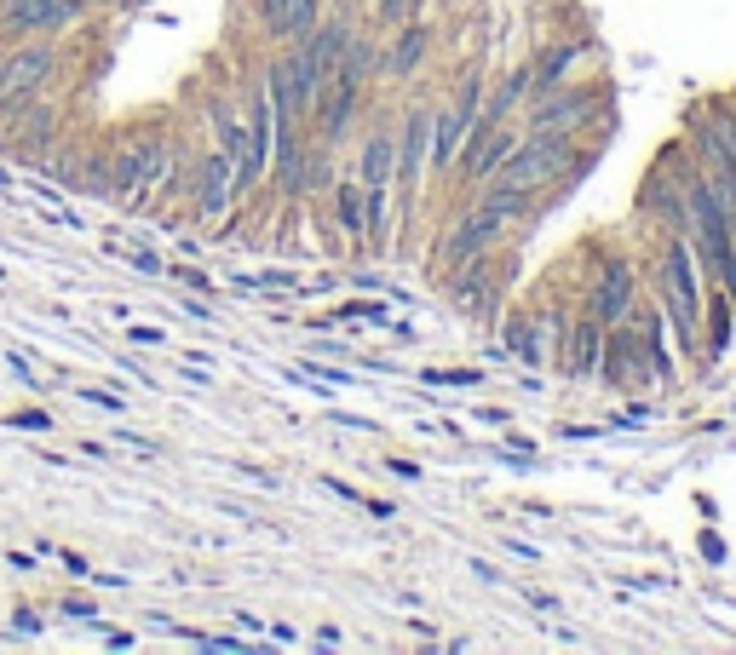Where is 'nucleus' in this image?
Returning a JSON list of instances; mask_svg holds the SVG:
<instances>
[{
    "label": "nucleus",
    "instance_id": "423d86ee",
    "mask_svg": "<svg viewBox=\"0 0 736 655\" xmlns=\"http://www.w3.org/2000/svg\"><path fill=\"white\" fill-rule=\"evenodd\" d=\"M432 58H438V24L426 12H415L397 29H385L380 35V92L385 98L408 92L426 70H432Z\"/></svg>",
    "mask_w": 736,
    "mask_h": 655
},
{
    "label": "nucleus",
    "instance_id": "2eb2a0df",
    "mask_svg": "<svg viewBox=\"0 0 736 655\" xmlns=\"http://www.w3.org/2000/svg\"><path fill=\"white\" fill-rule=\"evenodd\" d=\"M587 58V40H547V47L529 58V98H547L552 87H569Z\"/></svg>",
    "mask_w": 736,
    "mask_h": 655
},
{
    "label": "nucleus",
    "instance_id": "4468645a",
    "mask_svg": "<svg viewBox=\"0 0 736 655\" xmlns=\"http://www.w3.org/2000/svg\"><path fill=\"white\" fill-rule=\"evenodd\" d=\"M599 357H604V322L599 317H587V311H576L569 317V328H564V339H559V374H569V380H592L599 374Z\"/></svg>",
    "mask_w": 736,
    "mask_h": 655
},
{
    "label": "nucleus",
    "instance_id": "5701e85b",
    "mask_svg": "<svg viewBox=\"0 0 736 655\" xmlns=\"http://www.w3.org/2000/svg\"><path fill=\"white\" fill-rule=\"evenodd\" d=\"M133 7H145V0H93V12H133Z\"/></svg>",
    "mask_w": 736,
    "mask_h": 655
},
{
    "label": "nucleus",
    "instance_id": "393cba45",
    "mask_svg": "<svg viewBox=\"0 0 736 655\" xmlns=\"http://www.w3.org/2000/svg\"><path fill=\"white\" fill-rule=\"evenodd\" d=\"M0 7H7V0H0Z\"/></svg>",
    "mask_w": 736,
    "mask_h": 655
},
{
    "label": "nucleus",
    "instance_id": "7ed1b4c3",
    "mask_svg": "<svg viewBox=\"0 0 736 655\" xmlns=\"http://www.w3.org/2000/svg\"><path fill=\"white\" fill-rule=\"evenodd\" d=\"M657 294H662V317L673 322V334L690 351L702 334V311H708V294H702V264L690 236H667L662 242V259H657Z\"/></svg>",
    "mask_w": 736,
    "mask_h": 655
},
{
    "label": "nucleus",
    "instance_id": "9b49d317",
    "mask_svg": "<svg viewBox=\"0 0 736 655\" xmlns=\"http://www.w3.org/2000/svg\"><path fill=\"white\" fill-rule=\"evenodd\" d=\"M599 380H604V385H616V392H627V385H657V374H650V357H645V328H639V311H633L627 322H616V328H604Z\"/></svg>",
    "mask_w": 736,
    "mask_h": 655
},
{
    "label": "nucleus",
    "instance_id": "39448f33",
    "mask_svg": "<svg viewBox=\"0 0 736 655\" xmlns=\"http://www.w3.org/2000/svg\"><path fill=\"white\" fill-rule=\"evenodd\" d=\"M513 276H518V259L513 254L483 248V254H473L466 264H455V271L443 276V294H449V305H455L461 317L495 328L501 322V299H506V288H513Z\"/></svg>",
    "mask_w": 736,
    "mask_h": 655
},
{
    "label": "nucleus",
    "instance_id": "b1692460",
    "mask_svg": "<svg viewBox=\"0 0 736 655\" xmlns=\"http://www.w3.org/2000/svg\"><path fill=\"white\" fill-rule=\"evenodd\" d=\"M64 616H75V621H98L93 604H81V598H64Z\"/></svg>",
    "mask_w": 736,
    "mask_h": 655
},
{
    "label": "nucleus",
    "instance_id": "aec40b11",
    "mask_svg": "<svg viewBox=\"0 0 736 655\" xmlns=\"http://www.w3.org/2000/svg\"><path fill=\"white\" fill-rule=\"evenodd\" d=\"M420 380H426V385H461V392H466V385H478L473 368H426Z\"/></svg>",
    "mask_w": 736,
    "mask_h": 655
},
{
    "label": "nucleus",
    "instance_id": "a211bd4d",
    "mask_svg": "<svg viewBox=\"0 0 736 655\" xmlns=\"http://www.w3.org/2000/svg\"><path fill=\"white\" fill-rule=\"evenodd\" d=\"M415 12H420V0H368V24H375L380 35L397 29V24H408Z\"/></svg>",
    "mask_w": 736,
    "mask_h": 655
},
{
    "label": "nucleus",
    "instance_id": "f8f14e48",
    "mask_svg": "<svg viewBox=\"0 0 736 655\" xmlns=\"http://www.w3.org/2000/svg\"><path fill=\"white\" fill-rule=\"evenodd\" d=\"M633 305H639V276H633V259L604 254L599 271H592V288H587V299H581V311L599 317L604 328H616V322L633 317Z\"/></svg>",
    "mask_w": 736,
    "mask_h": 655
},
{
    "label": "nucleus",
    "instance_id": "f3484780",
    "mask_svg": "<svg viewBox=\"0 0 736 655\" xmlns=\"http://www.w3.org/2000/svg\"><path fill=\"white\" fill-rule=\"evenodd\" d=\"M731 334H736V299L725 288L708 294V311H702V357L720 362L731 351Z\"/></svg>",
    "mask_w": 736,
    "mask_h": 655
},
{
    "label": "nucleus",
    "instance_id": "0eeeda50",
    "mask_svg": "<svg viewBox=\"0 0 736 655\" xmlns=\"http://www.w3.org/2000/svg\"><path fill=\"white\" fill-rule=\"evenodd\" d=\"M587 121H599V127H610V104H604V92H592V87H552L547 98H529L524 115H518V127L524 133H569L576 138Z\"/></svg>",
    "mask_w": 736,
    "mask_h": 655
},
{
    "label": "nucleus",
    "instance_id": "1a4fd4ad",
    "mask_svg": "<svg viewBox=\"0 0 736 655\" xmlns=\"http://www.w3.org/2000/svg\"><path fill=\"white\" fill-rule=\"evenodd\" d=\"M64 138H70V110L58 92H47L40 104H29L24 115H12L7 127H0V145H7V156L24 161V168H40Z\"/></svg>",
    "mask_w": 736,
    "mask_h": 655
},
{
    "label": "nucleus",
    "instance_id": "20e7f679",
    "mask_svg": "<svg viewBox=\"0 0 736 655\" xmlns=\"http://www.w3.org/2000/svg\"><path fill=\"white\" fill-rule=\"evenodd\" d=\"M581 168H587V156L576 150V138H569V133H524L513 145V156L501 161L495 184H513V190L541 196L559 178H581Z\"/></svg>",
    "mask_w": 736,
    "mask_h": 655
},
{
    "label": "nucleus",
    "instance_id": "dca6fc26",
    "mask_svg": "<svg viewBox=\"0 0 736 655\" xmlns=\"http://www.w3.org/2000/svg\"><path fill=\"white\" fill-rule=\"evenodd\" d=\"M529 104V58L513 70H501V75H489V98H483V110L478 121H489V127H501V121H518Z\"/></svg>",
    "mask_w": 736,
    "mask_h": 655
},
{
    "label": "nucleus",
    "instance_id": "f03ea898",
    "mask_svg": "<svg viewBox=\"0 0 736 655\" xmlns=\"http://www.w3.org/2000/svg\"><path fill=\"white\" fill-rule=\"evenodd\" d=\"M184 224H196V231H208V236H236V213H242V201H236V161L213 150V145H196L191 150V173H184Z\"/></svg>",
    "mask_w": 736,
    "mask_h": 655
},
{
    "label": "nucleus",
    "instance_id": "ddd939ff",
    "mask_svg": "<svg viewBox=\"0 0 736 655\" xmlns=\"http://www.w3.org/2000/svg\"><path fill=\"white\" fill-rule=\"evenodd\" d=\"M329 0H248V17H254V35L265 47H294L317 29V17Z\"/></svg>",
    "mask_w": 736,
    "mask_h": 655
},
{
    "label": "nucleus",
    "instance_id": "9d476101",
    "mask_svg": "<svg viewBox=\"0 0 736 655\" xmlns=\"http://www.w3.org/2000/svg\"><path fill=\"white\" fill-rule=\"evenodd\" d=\"M93 17V0H7L0 7V35L35 40V35H75V24Z\"/></svg>",
    "mask_w": 736,
    "mask_h": 655
},
{
    "label": "nucleus",
    "instance_id": "f257e3e1",
    "mask_svg": "<svg viewBox=\"0 0 736 655\" xmlns=\"http://www.w3.org/2000/svg\"><path fill=\"white\" fill-rule=\"evenodd\" d=\"M70 35H35V40H7V70H0V127L24 115L47 92L64 87L70 75Z\"/></svg>",
    "mask_w": 736,
    "mask_h": 655
},
{
    "label": "nucleus",
    "instance_id": "6e6552de",
    "mask_svg": "<svg viewBox=\"0 0 736 655\" xmlns=\"http://www.w3.org/2000/svg\"><path fill=\"white\" fill-rule=\"evenodd\" d=\"M569 328V311L564 305H524V311L501 317V351L524 362V368H541L559 357V339Z\"/></svg>",
    "mask_w": 736,
    "mask_h": 655
},
{
    "label": "nucleus",
    "instance_id": "6ab92c4d",
    "mask_svg": "<svg viewBox=\"0 0 736 655\" xmlns=\"http://www.w3.org/2000/svg\"><path fill=\"white\" fill-rule=\"evenodd\" d=\"M334 317H345V322H392V311L375 305V299H352V305H340Z\"/></svg>",
    "mask_w": 736,
    "mask_h": 655
},
{
    "label": "nucleus",
    "instance_id": "4be33fe9",
    "mask_svg": "<svg viewBox=\"0 0 736 655\" xmlns=\"http://www.w3.org/2000/svg\"><path fill=\"white\" fill-rule=\"evenodd\" d=\"M121 259H127L133 271H145V276H156V271H161V259H156V254H145V248H138V254H121Z\"/></svg>",
    "mask_w": 736,
    "mask_h": 655
},
{
    "label": "nucleus",
    "instance_id": "412c9836",
    "mask_svg": "<svg viewBox=\"0 0 736 655\" xmlns=\"http://www.w3.org/2000/svg\"><path fill=\"white\" fill-rule=\"evenodd\" d=\"M7 425H17V432H52V415H40V408H29V415H12Z\"/></svg>",
    "mask_w": 736,
    "mask_h": 655
}]
</instances>
